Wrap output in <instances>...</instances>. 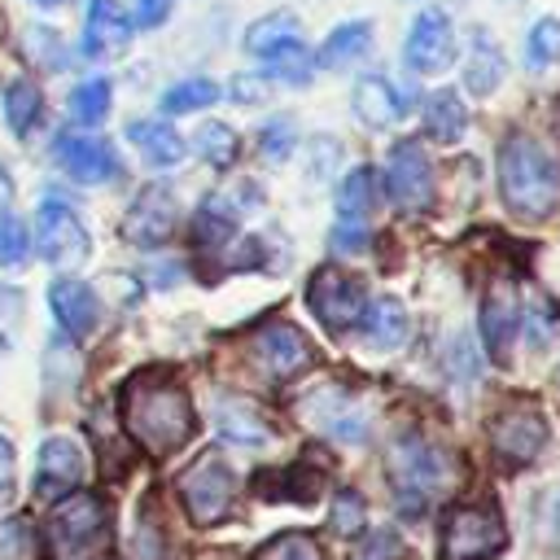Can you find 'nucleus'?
Returning a JSON list of instances; mask_svg holds the SVG:
<instances>
[{
    "mask_svg": "<svg viewBox=\"0 0 560 560\" xmlns=\"http://www.w3.org/2000/svg\"><path fill=\"white\" fill-rule=\"evenodd\" d=\"M166 9H171V0H140L136 18H140V26H158L166 18Z\"/></svg>",
    "mask_w": 560,
    "mask_h": 560,
    "instance_id": "48",
    "label": "nucleus"
},
{
    "mask_svg": "<svg viewBox=\"0 0 560 560\" xmlns=\"http://www.w3.org/2000/svg\"><path fill=\"white\" fill-rule=\"evenodd\" d=\"M363 332H368V346L372 350H398L402 341H407V306L398 302V298H376L368 311H363Z\"/></svg>",
    "mask_w": 560,
    "mask_h": 560,
    "instance_id": "23",
    "label": "nucleus"
},
{
    "mask_svg": "<svg viewBox=\"0 0 560 560\" xmlns=\"http://www.w3.org/2000/svg\"><path fill=\"white\" fill-rule=\"evenodd\" d=\"M332 245H337L341 254H346V249H350V254H359V249L368 245V228H363V223H337Z\"/></svg>",
    "mask_w": 560,
    "mask_h": 560,
    "instance_id": "47",
    "label": "nucleus"
},
{
    "mask_svg": "<svg viewBox=\"0 0 560 560\" xmlns=\"http://www.w3.org/2000/svg\"><path fill=\"white\" fill-rule=\"evenodd\" d=\"M525 61L529 70H547L560 61V22L556 18H538L525 35Z\"/></svg>",
    "mask_w": 560,
    "mask_h": 560,
    "instance_id": "33",
    "label": "nucleus"
},
{
    "mask_svg": "<svg viewBox=\"0 0 560 560\" xmlns=\"http://www.w3.org/2000/svg\"><path fill=\"white\" fill-rule=\"evenodd\" d=\"M127 140H131V144L140 149V158H144L149 166H158V171H171V166L184 162V140H179V131H175L171 122L140 118V122L127 127Z\"/></svg>",
    "mask_w": 560,
    "mask_h": 560,
    "instance_id": "22",
    "label": "nucleus"
},
{
    "mask_svg": "<svg viewBox=\"0 0 560 560\" xmlns=\"http://www.w3.org/2000/svg\"><path fill=\"white\" fill-rule=\"evenodd\" d=\"M48 560H109V512L96 494H66L44 525Z\"/></svg>",
    "mask_w": 560,
    "mask_h": 560,
    "instance_id": "3",
    "label": "nucleus"
},
{
    "mask_svg": "<svg viewBox=\"0 0 560 560\" xmlns=\"http://www.w3.org/2000/svg\"><path fill=\"white\" fill-rule=\"evenodd\" d=\"M254 354H258V363L267 368V376L280 381V385H289V381H298L306 368H315V346H311L293 324H267V328H258Z\"/></svg>",
    "mask_w": 560,
    "mask_h": 560,
    "instance_id": "11",
    "label": "nucleus"
},
{
    "mask_svg": "<svg viewBox=\"0 0 560 560\" xmlns=\"http://www.w3.org/2000/svg\"><path fill=\"white\" fill-rule=\"evenodd\" d=\"M306 302H311L315 319H319L328 332H350V328L363 319V311H368L363 284H359L350 271H341V267H319V271L311 276Z\"/></svg>",
    "mask_w": 560,
    "mask_h": 560,
    "instance_id": "7",
    "label": "nucleus"
},
{
    "mask_svg": "<svg viewBox=\"0 0 560 560\" xmlns=\"http://www.w3.org/2000/svg\"><path fill=\"white\" fill-rule=\"evenodd\" d=\"M521 328V306H516V289L508 280H494L486 302H481V341L490 350V359L503 368L512 359V341Z\"/></svg>",
    "mask_w": 560,
    "mask_h": 560,
    "instance_id": "15",
    "label": "nucleus"
},
{
    "mask_svg": "<svg viewBox=\"0 0 560 560\" xmlns=\"http://www.w3.org/2000/svg\"><path fill=\"white\" fill-rule=\"evenodd\" d=\"M385 184H389L394 201L407 206V210H424L433 201V166H429V158L416 140H402V144L389 149Z\"/></svg>",
    "mask_w": 560,
    "mask_h": 560,
    "instance_id": "12",
    "label": "nucleus"
},
{
    "mask_svg": "<svg viewBox=\"0 0 560 560\" xmlns=\"http://www.w3.org/2000/svg\"><path fill=\"white\" fill-rule=\"evenodd\" d=\"M83 481V451L74 438H48L39 446V468H35V494L39 499H66Z\"/></svg>",
    "mask_w": 560,
    "mask_h": 560,
    "instance_id": "16",
    "label": "nucleus"
},
{
    "mask_svg": "<svg viewBox=\"0 0 560 560\" xmlns=\"http://www.w3.org/2000/svg\"><path fill=\"white\" fill-rule=\"evenodd\" d=\"M328 149H337V144H332V140H324V153H328ZM328 166H332V158H319V166H311V175L319 179V175H324Z\"/></svg>",
    "mask_w": 560,
    "mask_h": 560,
    "instance_id": "49",
    "label": "nucleus"
},
{
    "mask_svg": "<svg viewBox=\"0 0 560 560\" xmlns=\"http://www.w3.org/2000/svg\"><path fill=\"white\" fill-rule=\"evenodd\" d=\"M39 109H44V96L31 79H13L9 92H4V118L18 136H26L35 122H39Z\"/></svg>",
    "mask_w": 560,
    "mask_h": 560,
    "instance_id": "28",
    "label": "nucleus"
},
{
    "mask_svg": "<svg viewBox=\"0 0 560 560\" xmlns=\"http://www.w3.org/2000/svg\"><path fill=\"white\" fill-rule=\"evenodd\" d=\"M451 48H455V39H451L446 13L424 9V13L411 22V31H407V66H411L416 74H438V70L451 66Z\"/></svg>",
    "mask_w": 560,
    "mask_h": 560,
    "instance_id": "17",
    "label": "nucleus"
},
{
    "mask_svg": "<svg viewBox=\"0 0 560 560\" xmlns=\"http://www.w3.org/2000/svg\"><path fill=\"white\" fill-rule=\"evenodd\" d=\"M18 319H22V293L0 284V350L13 346V332H18Z\"/></svg>",
    "mask_w": 560,
    "mask_h": 560,
    "instance_id": "40",
    "label": "nucleus"
},
{
    "mask_svg": "<svg viewBox=\"0 0 560 560\" xmlns=\"http://www.w3.org/2000/svg\"><path fill=\"white\" fill-rule=\"evenodd\" d=\"M508 542L494 508H451L442 521V560H490Z\"/></svg>",
    "mask_w": 560,
    "mask_h": 560,
    "instance_id": "4",
    "label": "nucleus"
},
{
    "mask_svg": "<svg viewBox=\"0 0 560 560\" xmlns=\"http://www.w3.org/2000/svg\"><path fill=\"white\" fill-rule=\"evenodd\" d=\"M328 529H332V534H341V538H350V534H359V529H363V494H359V490H337V499H332V516H328Z\"/></svg>",
    "mask_w": 560,
    "mask_h": 560,
    "instance_id": "37",
    "label": "nucleus"
},
{
    "mask_svg": "<svg viewBox=\"0 0 560 560\" xmlns=\"http://www.w3.org/2000/svg\"><path fill=\"white\" fill-rule=\"evenodd\" d=\"M368 52H372V26H368V22H346V26H337V31L324 39V48H319V66H328V70H346V66L363 61Z\"/></svg>",
    "mask_w": 560,
    "mask_h": 560,
    "instance_id": "25",
    "label": "nucleus"
},
{
    "mask_svg": "<svg viewBox=\"0 0 560 560\" xmlns=\"http://www.w3.org/2000/svg\"><path fill=\"white\" fill-rule=\"evenodd\" d=\"M249 560H319V547L311 534L293 529V534H276L271 542H262Z\"/></svg>",
    "mask_w": 560,
    "mask_h": 560,
    "instance_id": "36",
    "label": "nucleus"
},
{
    "mask_svg": "<svg viewBox=\"0 0 560 560\" xmlns=\"http://www.w3.org/2000/svg\"><path fill=\"white\" fill-rule=\"evenodd\" d=\"M162 551H166V534L153 521H140V529H136V560H162Z\"/></svg>",
    "mask_w": 560,
    "mask_h": 560,
    "instance_id": "45",
    "label": "nucleus"
},
{
    "mask_svg": "<svg viewBox=\"0 0 560 560\" xmlns=\"http://www.w3.org/2000/svg\"><path fill=\"white\" fill-rule=\"evenodd\" d=\"M26 35H31V39H39V52H31V57H35L44 70H61V66H66V57H61L66 48H61V39H57L48 26H31Z\"/></svg>",
    "mask_w": 560,
    "mask_h": 560,
    "instance_id": "42",
    "label": "nucleus"
},
{
    "mask_svg": "<svg viewBox=\"0 0 560 560\" xmlns=\"http://www.w3.org/2000/svg\"><path fill=\"white\" fill-rule=\"evenodd\" d=\"M262 61H267V74H271V79H280V83H289V88H302V83L315 74V52H311V48H302L298 39H289V44L271 48Z\"/></svg>",
    "mask_w": 560,
    "mask_h": 560,
    "instance_id": "27",
    "label": "nucleus"
},
{
    "mask_svg": "<svg viewBox=\"0 0 560 560\" xmlns=\"http://www.w3.org/2000/svg\"><path fill=\"white\" fill-rule=\"evenodd\" d=\"M232 236H236V223H232L228 206H223L219 197H210V201L197 210V219H192V241H197L201 249H223Z\"/></svg>",
    "mask_w": 560,
    "mask_h": 560,
    "instance_id": "29",
    "label": "nucleus"
},
{
    "mask_svg": "<svg viewBox=\"0 0 560 560\" xmlns=\"http://www.w3.org/2000/svg\"><path fill=\"white\" fill-rule=\"evenodd\" d=\"M18 494V455L9 446V438H0V508H9Z\"/></svg>",
    "mask_w": 560,
    "mask_h": 560,
    "instance_id": "43",
    "label": "nucleus"
},
{
    "mask_svg": "<svg viewBox=\"0 0 560 560\" xmlns=\"http://www.w3.org/2000/svg\"><path fill=\"white\" fill-rule=\"evenodd\" d=\"M354 114L368 122V127H394L402 118V92L385 79V74H368L354 83Z\"/></svg>",
    "mask_w": 560,
    "mask_h": 560,
    "instance_id": "21",
    "label": "nucleus"
},
{
    "mask_svg": "<svg viewBox=\"0 0 560 560\" xmlns=\"http://www.w3.org/2000/svg\"><path fill=\"white\" fill-rule=\"evenodd\" d=\"M389 468H394V486L402 490V499H420V503L429 494H442L455 477L446 451H438L424 438H398L389 451Z\"/></svg>",
    "mask_w": 560,
    "mask_h": 560,
    "instance_id": "5",
    "label": "nucleus"
},
{
    "mask_svg": "<svg viewBox=\"0 0 560 560\" xmlns=\"http://www.w3.org/2000/svg\"><path fill=\"white\" fill-rule=\"evenodd\" d=\"M127 44H131V18L122 13V4L118 0H92L88 22H83V57L109 61V57H122Z\"/></svg>",
    "mask_w": 560,
    "mask_h": 560,
    "instance_id": "18",
    "label": "nucleus"
},
{
    "mask_svg": "<svg viewBox=\"0 0 560 560\" xmlns=\"http://www.w3.org/2000/svg\"><path fill=\"white\" fill-rule=\"evenodd\" d=\"M171 232H175V197H171L162 184L140 188V197H136V201L127 206V214H122V236H127L131 245L153 249V245H162Z\"/></svg>",
    "mask_w": 560,
    "mask_h": 560,
    "instance_id": "13",
    "label": "nucleus"
},
{
    "mask_svg": "<svg viewBox=\"0 0 560 560\" xmlns=\"http://www.w3.org/2000/svg\"><path fill=\"white\" fill-rule=\"evenodd\" d=\"M499 192L516 219H551L560 210V162L534 136H508L499 149Z\"/></svg>",
    "mask_w": 560,
    "mask_h": 560,
    "instance_id": "2",
    "label": "nucleus"
},
{
    "mask_svg": "<svg viewBox=\"0 0 560 560\" xmlns=\"http://www.w3.org/2000/svg\"><path fill=\"white\" fill-rule=\"evenodd\" d=\"M197 149H201V158L210 162V166H232L236 162V131L228 127V122H201V131H197Z\"/></svg>",
    "mask_w": 560,
    "mask_h": 560,
    "instance_id": "35",
    "label": "nucleus"
},
{
    "mask_svg": "<svg viewBox=\"0 0 560 560\" xmlns=\"http://www.w3.org/2000/svg\"><path fill=\"white\" fill-rule=\"evenodd\" d=\"M31 249V228L18 214H0V267H18Z\"/></svg>",
    "mask_w": 560,
    "mask_h": 560,
    "instance_id": "38",
    "label": "nucleus"
},
{
    "mask_svg": "<svg viewBox=\"0 0 560 560\" xmlns=\"http://www.w3.org/2000/svg\"><path fill=\"white\" fill-rule=\"evenodd\" d=\"M232 494H236V477H232V468L219 459V455H201V459H192L188 468H184V477H179V499H184V508H188V516L197 521V525H214V521H223L228 516V508H232Z\"/></svg>",
    "mask_w": 560,
    "mask_h": 560,
    "instance_id": "6",
    "label": "nucleus"
},
{
    "mask_svg": "<svg viewBox=\"0 0 560 560\" xmlns=\"http://www.w3.org/2000/svg\"><path fill=\"white\" fill-rule=\"evenodd\" d=\"M293 140H298L293 118H271V122L258 131V153H262L267 162H284V158L293 153Z\"/></svg>",
    "mask_w": 560,
    "mask_h": 560,
    "instance_id": "39",
    "label": "nucleus"
},
{
    "mask_svg": "<svg viewBox=\"0 0 560 560\" xmlns=\"http://www.w3.org/2000/svg\"><path fill=\"white\" fill-rule=\"evenodd\" d=\"M228 96L236 105H258V101H267V79L262 74H236L232 88H228Z\"/></svg>",
    "mask_w": 560,
    "mask_h": 560,
    "instance_id": "44",
    "label": "nucleus"
},
{
    "mask_svg": "<svg viewBox=\"0 0 560 560\" xmlns=\"http://www.w3.org/2000/svg\"><path fill=\"white\" fill-rule=\"evenodd\" d=\"M424 131L442 144H455L464 131H468V105L446 88V92H433L424 101Z\"/></svg>",
    "mask_w": 560,
    "mask_h": 560,
    "instance_id": "26",
    "label": "nucleus"
},
{
    "mask_svg": "<svg viewBox=\"0 0 560 560\" xmlns=\"http://www.w3.org/2000/svg\"><path fill=\"white\" fill-rule=\"evenodd\" d=\"M372 171L368 166H359V171H350V179H341V192H337V214H341V223H363V214L372 210V201H376V192H372Z\"/></svg>",
    "mask_w": 560,
    "mask_h": 560,
    "instance_id": "32",
    "label": "nucleus"
},
{
    "mask_svg": "<svg viewBox=\"0 0 560 560\" xmlns=\"http://www.w3.org/2000/svg\"><path fill=\"white\" fill-rule=\"evenodd\" d=\"M289 39H298V18H293V13H267V18H258V22L245 31V48H249L254 57H267L271 48L289 44Z\"/></svg>",
    "mask_w": 560,
    "mask_h": 560,
    "instance_id": "30",
    "label": "nucleus"
},
{
    "mask_svg": "<svg viewBox=\"0 0 560 560\" xmlns=\"http://www.w3.org/2000/svg\"><path fill=\"white\" fill-rule=\"evenodd\" d=\"M490 451L503 459V464H529L542 446H547V420L538 407H525V402H512L503 407L494 420H490Z\"/></svg>",
    "mask_w": 560,
    "mask_h": 560,
    "instance_id": "9",
    "label": "nucleus"
},
{
    "mask_svg": "<svg viewBox=\"0 0 560 560\" xmlns=\"http://www.w3.org/2000/svg\"><path fill=\"white\" fill-rule=\"evenodd\" d=\"M48 306H52L57 324H61L70 337H88V332L96 328V319H101L96 293H92L83 280H70V276L52 280V289H48Z\"/></svg>",
    "mask_w": 560,
    "mask_h": 560,
    "instance_id": "19",
    "label": "nucleus"
},
{
    "mask_svg": "<svg viewBox=\"0 0 560 560\" xmlns=\"http://www.w3.org/2000/svg\"><path fill=\"white\" fill-rule=\"evenodd\" d=\"M122 424L136 446H144L153 459H166L192 438L197 411L171 372H136L122 385Z\"/></svg>",
    "mask_w": 560,
    "mask_h": 560,
    "instance_id": "1",
    "label": "nucleus"
},
{
    "mask_svg": "<svg viewBox=\"0 0 560 560\" xmlns=\"http://www.w3.org/2000/svg\"><path fill=\"white\" fill-rule=\"evenodd\" d=\"M350 560H398V538H394L389 529H376V534H368V538L354 547Z\"/></svg>",
    "mask_w": 560,
    "mask_h": 560,
    "instance_id": "41",
    "label": "nucleus"
},
{
    "mask_svg": "<svg viewBox=\"0 0 560 560\" xmlns=\"http://www.w3.org/2000/svg\"><path fill=\"white\" fill-rule=\"evenodd\" d=\"M35 4H44V9H52V4H66V0H35Z\"/></svg>",
    "mask_w": 560,
    "mask_h": 560,
    "instance_id": "51",
    "label": "nucleus"
},
{
    "mask_svg": "<svg viewBox=\"0 0 560 560\" xmlns=\"http://www.w3.org/2000/svg\"><path fill=\"white\" fill-rule=\"evenodd\" d=\"M9 192H13V184H9V175L0 171V214H4V206H9Z\"/></svg>",
    "mask_w": 560,
    "mask_h": 560,
    "instance_id": "50",
    "label": "nucleus"
},
{
    "mask_svg": "<svg viewBox=\"0 0 560 560\" xmlns=\"http://www.w3.org/2000/svg\"><path fill=\"white\" fill-rule=\"evenodd\" d=\"M109 101H114L109 79H88V83H79L70 92V118L83 122V127H96L109 114Z\"/></svg>",
    "mask_w": 560,
    "mask_h": 560,
    "instance_id": "31",
    "label": "nucleus"
},
{
    "mask_svg": "<svg viewBox=\"0 0 560 560\" xmlns=\"http://www.w3.org/2000/svg\"><path fill=\"white\" fill-rule=\"evenodd\" d=\"M302 420L337 442H363L368 438V411L363 402H354L341 385H324L302 402Z\"/></svg>",
    "mask_w": 560,
    "mask_h": 560,
    "instance_id": "10",
    "label": "nucleus"
},
{
    "mask_svg": "<svg viewBox=\"0 0 560 560\" xmlns=\"http://www.w3.org/2000/svg\"><path fill=\"white\" fill-rule=\"evenodd\" d=\"M92 249L88 228L79 223V214L66 201H39L35 210V254L48 267H74L83 262Z\"/></svg>",
    "mask_w": 560,
    "mask_h": 560,
    "instance_id": "8",
    "label": "nucleus"
},
{
    "mask_svg": "<svg viewBox=\"0 0 560 560\" xmlns=\"http://www.w3.org/2000/svg\"><path fill=\"white\" fill-rule=\"evenodd\" d=\"M214 101H219V83H210V79H184V83H175L162 96V109L166 114H188V109H206Z\"/></svg>",
    "mask_w": 560,
    "mask_h": 560,
    "instance_id": "34",
    "label": "nucleus"
},
{
    "mask_svg": "<svg viewBox=\"0 0 560 560\" xmlns=\"http://www.w3.org/2000/svg\"><path fill=\"white\" fill-rule=\"evenodd\" d=\"M538 525L547 538H560V486H551L542 494V508H538Z\"/></svg>",
    "mask_w": 560,
    "mask_h": 560,
    "instance_id": "46",
    "label": "nucleus"
},
{
    "mask_svg": "<svg viewBox=\"0 0 560 560\" xmlns=\"http://www.w3.org/2000/svg\"><path fill=\"white\" fill-rule=\"evenodd\" d=\"M57 162L70 179L79 184H105L118 175V162H114V149L88 131H61L57 136Z\"/></svg>",
    "mask_w": 560,
    "mask_h": 560,
    "instance_id": "14",
    "label": "nucleus"
},
{
    "mask_svg": "<svg viewBox=\"0 0 560 560\" xmlns=\"http://www.w3.org/2000/svg\"><path fill=\"white\" fill-rule=\"evenodd\" d=\"M219 438L236 442V446H267L271 442V424L241 398H223L219 407Z\"/></svg>",
    "mask_w": 560,
    "mask_h": 560,
    "instance_id": "24",
    "label": "nucleus"
},
{
    "mask_svg": "<svg viewBox=\"0 0 560 560\" xmlns=\"http://www.w3.org/2000/svg\"><path fill=\"white\" fill-rule=\"evenodd\" d=\"M503 52H499V44L477 26L472 35H468V57H464V88L472 92V96H490L499 83H503Z\"/></svg>",
    "mask_w": 560,
    "mask_h": 560,
    "instance_id": "20",
    "label": "nucleus"
}]
</instances>
